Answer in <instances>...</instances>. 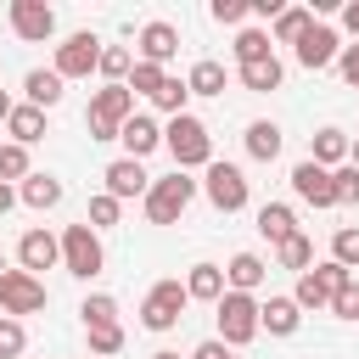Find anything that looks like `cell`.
Returning <instances> with one entry per match:
<instances>
[{
  "instance_id": "obj_1",
  "label": "cell",
  "mask_w": 359,
  "mask_h": 359,
  "mask_svg": "<svg viewBox=\"0 0 359 359\" xmlns=\"http://www.w3.org/2000/svg\"><path fill=\"white\" fill-rule=\"evenodd\" d=\"M163 146L174 151V168H180V174H185V168H208V163H213V135H208V123H202V118H191V112L168 118Z\"/></svg>"
},
{
  "instance_id": "obj_2",
  "label": "cell",
  "mask_w": 359,
  "mask_h": 359,
  "mask_svg": "<svg viewBox=\"0 0 359 359\" xmlns=\"http://www.w3.org/2000/svg\"><path fill=\"white\" fill-rule=\"evenodd\" d=\"M129 118H135V90L129 84H101L90 95V140H118Z\"/></svg>"
},
{
  "instance_id": "obj_3",
  "label": "cell",
  "mask_w": 359,
  "mask_h": 359,
  "mask_svg": "<svg viewBox=\"0 0 359 359\" xmlns=\"http://www.w3.org/2000/svg\"><path fill=\"white\" fill-rule=\"evenodd\" d=\"M213 320H219V342H224V348H247V342L264 331L252 292H224V297L213 303Z\"/></svg>"
},
{
  "instance_id": "obj_4",
  "label": "cell",
  "mask_w": 359,
  "mask_h": 359,
  "mask_svg": "<svg viewBox=\"0 0 359 359\" xmlns=\"http://www.w3.org/2000/svg\"><path fill=\"white\" fill-rule=\"evenodd\" d=\"M348 280H353V269H342L337 258H325V264H314V269H303V275H297L292 303H297V309H331V297H337Z\"/></svg>"
},
{
  "instance_id": "obj_5",
  "label": "cell",
  "mask_w": 359,
  "mask_h": 359,
  "mask_svg": "<svg viewBox=\"0 0 359 359\" xmlns=\"http://www.w3.org/2000/svg\"><path fill=\"white\" fill-rule=\"evenodd\" d=\"M62 264H67V275H79V280H95V275L107 269L101 236H95L90 224H67V230H62Z\"/></svg>"
},
{
  "instance_id": "obj_6",
  "label": "cell",
  "mask_w": 359,
  "mask_h": 359,
  "mask_svg": "<svg viewBox=\"0 0 359 359\" xmlns=\"http://www.w3.org/2000/svg\"><path fill=\"white\" fill-rule=\"evenodd\" d=\"M191 196H196V180H185V174L174 168L168 180H151V191H146V219H151V224H174V219L191 208Z\"/></svg>"
},
{
  "instance_id": "obj_7",
  "label": "cell",
  "mask_w": 359,
  "mask_h": 359,
  "mask_svg": "<svg viewBox=\"0 0 359 359\" xmlns=\"http://www.w3.org/2000/svg\"><path fill=\"white\" fill-rule=\"evenodd\" d=\"M185 303H191L185 280H157V286L146 292V303H140V325H146V331H174L180 314H185Z\"/></svg>"
},
{
  "instance_id": "obj_8",
  "label": "cell",
  "mask_w": 359,
  "mask_h": 359,
  "mask_svg": "<svg viewBox=\"0 0 359 359\" xmlns=\"http://www.w3.org/2000/svg\"><path fill=\"white\" fill-rule=\"evenodd\" d=\"M101 50H107V45H101L90 28H84V34H67V39L56 45V73H62V79H90V73L101 67Z\"/></svg>"
},
{
  "instance_id": "obj_9",
  "label": "cell",
  "mask_w": 359,
  "mask_h": 359,
  "mask_svg": "<svg viewBox=\"0 0 359 359\" xmlns=\"http://www.w3.org/2000/svg\"><path fill=\"white\" fill-rule=\"evenodd\" d=\"M202 191H208V202H213L219 213H241V208H247V174H241L236 163H208Z\"/></svg>"
},
{
  "instance_id": "obj_10",
  "label": "cell",
  "mask_w": 359,
  "mask_h": 359,
  "mask_svg": "<svg viewBox=\"0 0 359 359\" xmlns=\"http://www.w3.org/2000/svg\"><path fill=\"white\" fill-rule=\"evenodd\" d=\"M45 309V280L39 275H28V269H6V280H0V314H39Z\"/></svg>"
},
{
  "instance_id": "obj_11",
  "label": "cell",
  "mask_w": 359,
  "mask_h": 359,
  "mask_svg": "<svg viewBox=\"0 0 359 359\" xmlns=\"http://www.w3.org/2000/svg\"><path fill=\"white\" fill-rule=\"evenodd\" d=\"M292 50H297V62H303L309 73H320V67H331V62L342 56V39H337V28H325V22H309V34H303Z\"/></svg>"
},
{
  "instance_id": "obj_12",
  "label": "cell",
  "mask_w": 359,
  "mask_h": 359,
  "mask_svg": "<svg viewBox=\"0 0 359 359\" xmlns=\"http://www.w3.org/2000/svg\"><path fill=\"white\" fill-rule=\"evenodd\" d=\"M292 191L309 202V208H337V180H331V168H320V163H297L292 168Z\"/></svg>"
},
{
  "instance_id": "obj_13",
  "label": "cell",
  "mask_w": 359,
  "mask_h": 359,
  "mask_svg": "<svg viewBox=\"0 0 359 359\" xmlns=\"http://www.w3.org/2000/svg\"><path fill=\"white\" fill-rule=\"evenodd\" d=\"M11 28H17V39L39 45V39L56 34V11H50L45 0H11Z\"/></svg>"
},
{
  "instance_id": "obj_14",
  "label": "cell",
  "mask_w": 359,
  "mask_h": 359,
  "mask_svg": "<svg viewBox=\"0 0 359 359\" xmlns=\"http://www.w3.org/2000/svg\"><path fill=\"white\" fill-rule=\"evenodd\" d=\"M101 180H107V196H118V202H123V196H146V191H151V174H146L135 157L107 163V174H101Z\"/></svg>"
},
{
  "instance_id": "obj_15",
  "label": "cell",
  "mask_w": 359,
  "mask_h": 359,
  "mask_svg": "<svg viewBox=\"0 0 359 359\" xmlns=\"http://www.w3.org/2000/svg\"><path fill=\"white\" fill-rule=\"evenodd\" d=\"M174 50H180V28L174 22H146L140 28V62H151V67H163V62H174Z\"/></svg>"
},
{
  "instance_id": "obj_16",
  "label": "cell",
  "mask_w": 359,
  "mask_h": 359,
  "mask_svg": "<svg viewBox=\"0 0 359 359\" xmlns=\"http://www.w3.org/2000/svg\"><path fill=\"white\" fill-rule=\"evenodd\" d=\"M17 258H22L28 275H34V269H50V264L62 258V241H56L50 230H28V236L17 241Z\"/></svg>"
},
{
  "instance_id": "obj_17",
  "label": "cell",
  "mask_w": 359,
  "mask_h": 359,
  "mask_svg": "<svg viewBox=\"0 0 359 359\" xmlns=\"http://www.w3.org/2000/svg\"><path fill=\"white\" fill-rule=\"evenodd\" d=\"M118 140H123V151H129V157L140 163L146 151H157V146H163V129H157V118H146V112H135V118L123 123V135H118Z\"/></svg>"
},
{
  "instance_id": "obj_18",
  "label": "cell",
  "mask_w": 359,
  "mask_h": 359,
  "mask_svg": "<svg viewBox=\"0 0 359 359\" xmlns=\"http://www.w3.org/2000/svg\"><path fill=\"white\" fill-rule=\"evenodd\" d=\"M185 292H191L196 303H219V297L230 292V280H224V269H219V264H191V275H185Z\"/></svg>"
},
{
  "instance_id": "obj_19",
  "label": "cell",
  "mask_w": 359,
  "mask_h": 359,
  "mask_svg": "<svg viewBox=\"0 0 359 359\" xmlns=\"http://www.w3.org/2000/svg\"><path fill=\"white\" fill-rule=\"evenodd\" d=\"M297 320H303V309H297L292 297H269V303H258V325H264L269 337H292Z\"/></svg>"
},
{
  "instance_id": "obj_20",
  "label": "cell",
  "mask_w": 359,
  "mask_h": 359,
  "mask_svg": "<svg viewBox=\"0 0 359 359\" xmlns=\"http://www.w3.org/2000/svg\"><path fill=\"white\" fill-rule=\"evenodd\" d=\"M62 84H67V79H62L56 67H34V73L22 79V90H28V107H39V112H45V107H56V101H62Z\"/></svg>"
},
{
  "instance_id": "obj_21",
  "label": "cell",
  "mask_w": 359,
  "mask_h": 359,
  "mask_svg": "<svg viewBox=\"0 0 359 359\" xmlns=\"http://www.w3.org/2000/svg\"><path fill=\"white\" fill-rule=\"evenodd\" d=\"M264 275H269V264H264L258 252H236V258L224 264V280H230V292H252V286H264Z\"/></svg>"
},
{
  "instance_id": "obj_22",
  "label": "cell",
  "mask_w": 359,
  "mask_h": 359,
  "mask_svg": "<svg viewBox=\"0 0 359 359\" xmlns=\"http://www.w3.org/2000/svg\"><path fill=\"white\" fill-rule=\"evenodd\" d=\"M309 163H320V168H342V163H348V135H342V129H320V135L309 140Z\"/></svg>"
},
{
  "instance_id": "obj_23",
  "label": "cell",
  "mask_w": 359,
  "mask_h": 359,
  "mask_svg": "<svg viewBox=\"0 0 359 359\" xmlns=\"http://www.w3.org/2000/svg\"><path fill=\"white\" fill-rule=\"evenodd\" d=\"M258 230L280 247V241H292V236H297V219H292V208H286V202H264V208H258Z\"/></svg>"
},
{
  "instance_id": "obj_24",
  "label": "cell",
  "mask_w": 359,
  "mask_h": 359,
  "mask_svg": "<svg viewBox=\"0 0 359 359\" xmlns=\"http://www.w3.org/2000/svg\"><path fill=\"white\" fill-rule=\"evenodd\" d=\"M280 79H286L280 56H264V62H247V67H241V84H247V90H258V95L280 90Z\"/></svg>"
},
{
  "instance_id": "obj_25",
  "label": "cell",
  "mask_w": 359,
  "mask_h": 359,
  "mask_svg": "<svg viewBox=\"0 0 359 359\" xmlns=\"http://www.w3.org/2000/svg\"><path fill=\"white\" fill-rule=\"evenodd\" d=\"M247 151H252L258 163H275V157H280V123H269V118L247 123Z\"/></svg>"
},
{
  "instance_id": "obj_26",
  "label": "cell",
  "mask_w": 359,
  "mask_h": 359,
  "mask_svg": "<svg viewBox=\"0 0 359 359\" xmlns=\"http://www.w3.org/2000/svg\"><path fill=\"white\" fill-rule=\"evenodd\" d=\"M17 196H22L28 208H39V213H45V208H56V202H62V180H56V174H28Z\"/></svg>"
},
{
  "instance_id": "obj_27",
  "label": "cell",
  "mask_w": 359,
  "mask_h": 359,
  "mask_svg": "<svg viewBox=\"0 0 359 359\" xmlns=\"http://www.w3.org/2000/svg\"><path fill=\"white\" fill-rule=\"evenodd\" d=\"M185 84H191V95H224V62L202 56V62L185 73Z\"/></svg>"
},
{
  "instance_id": "obj_28",
  "label": "cell",
  "mask_w": 359,
  "mask_h": 359,
  "mask_svg": "<svg viewBox=\"0 0 359 359\" xmlns=\"http://www.w3.org/2000/svg\"><path fill=\"white\" fill-rule=\"evenodd\" d=\"M6 129H11V140H17V146H34V140L45 135V112L22 101V107H17L11 118H6Z\"/></svg>"
},
{
  "instance_id": "obj_29",
  "label": "cell",
  "mask_w": 359,
  "mask_h": 359,
  "mask_svg": "<svg viewBox=\"0 0 359 359\" xmlns=\"http://www.w3.org/2000/svg\"><path fill=\"white\" fill-rule=\"evenodd\" d=\"M309 22H314V11H309V6H286V11L275 17V34H269V39H280V45H297V39L309 34Z\"/></svg>"
},
{
  "instance_id": "obj_30",
  "label": "cell",
  "mask_w": 359,
  "mask_h": 359,
  "mask_svg": "<svg viewBox=\"0 0 359 359\" xmlns=\"http://www.w3.org/2000/svg\"><path fill=\"white\" fill-rule=\"evenodd\" d=\"M264 56H275V50H269V34H264V28H241V34H236V62L247 67V62H264Z\"/></svg>"
},
{
  "instance_id": "obj_31",
  "label": "cell",
  "mask_w": 359,
  "mask_h": 359,
  "mask_svg": "<svg viewBox=\"0 0 359 359\" xmlns=\"http://www.w3.org/2000/svg\"><path fill=\"white\" fill-rule=\"evenodd\" d=\"M129 67H135V56H129L123 45H107V50H101V67H95V73H101L107 84H129Z\"/></svg>"
},
{
  "instance_id": "obj_32",
  "label": "cell",
  "mask_w": 359,
  "mask_h": 359,
  "mask_svg": "<svg viewBox=\"0 0 359 359\" xmlns=\"http://www.w3.org/2000/svg\"><path fill=\"white\" fill-rule=\"evenodd\" d=\"M185 101H191V84H185V79H163V90L151 95V107H157V112H168V118H180V112H185Z\"/></svg>"
},
{
  "instance_id": "obj_33",
  "label": "cell",
  "mask_w": 359,
  "mask_h": 359,
  "mask_svg": "<svg viewBox=\"0 0 359 359\" xmlns=\"http://www.w3.org/2000/svg\"><path fill=\"white\" fill-rule=\"evenodd\" d=\"M275 258H280V269H309V264H314V241L297 230L292 241H280V247H275Z\"/></svg>"
},
{
  "instance_id": "obj_34",
  "label": "cell",
  "mask_w": 359,
  "mask_h": 359,
  "mask_svg": "<svg viewBox=\"0 0 359 359\" xmlns=\"http://www.w3.org/2000/svg\"><path fill=\"white\" fill-rule=\"evenodd\" d=\"M331 258H337L342 269H359V224H342V230L331 236Z\"/></svg>"
},
{
  "instance_id": "obj_35",
  "label": "cell",
  "mask_w": 359,
  "mask_h": 359,
  "mask_svg": "<svg viewBox=\"0 0 359 359\" xmlns=\"http://www.w3.org/2000/svg\"><path fill=\"white\" fill-rule=\"evenodd\" d=\"M84 325H118V297H107V292H95V297H84Z\"/></svg>"
},
{
  "instance_id": "obj_36",
  "label": "cell",
  "mask_w": 359,
  "mask_h": 359,
  "mask_svg": "<svg viewBox=\"0 0 359 359\" xmlns=\"http://www.w3.org/2000/svg\"><path fill=\"white\" fill-rule=\"evenodd\" d=\"M28 174H34V168H28V146H17V140L0 146V180L11 185V180H28Z\"/></svg>"
},
{
  "instance_id": "obj_37",
  "label": "cell",
  "mask_w": 359,
  "mask_h": 359,
  "mask_svg": "<svg viewBox=\"0 0 359 359\" xmlns=\"http://www.w3.org/2000/svg\"><path fill=\"white\" fill-rule=\"evenodd\" d=\"M163 79H168V73H163V67H151V62H135V67H129V90H140L146 101L163 90Z\"/></svg>"
},
{
  "instance_id": "obj_38",
  "label": "cell",
  "mask_w": 359,
  "mask_h": 359,
  "mask_svg": "<svg viewBox=\"0 0 359 359\" xmlns=\"http://www.w3.org/2000/svg\"><path fill=\"white\" fill-rule=\"evenodd\" d=\"M22 348H28V331H22V320L0 314V359H17Z\"/></svg>"
},
{
  "instance_id": "obj_39",
  "label": "cell",
  "mask_w": 359,
  "mask_h": 359,
  "mask_svg": "<svg viewBox=\"0 0 359 359\" xmlns=\"http://www.w3.org/2000/svg\"><path fill=\"white\" fill-rule=\"evenodd\" d=\"M118 213H123V202L118 196H90V230H107V224H118Z\"/></svg>"
},
{
  "instance_id": "obj_40",
  "label": "cell",
  "mask_w": 359,
  "mask_h": 359,
  "mask_svg": "<svg viewBox=\"0 0 359 359\" xmlns=\"http://www.w3.org/2000/svg\"><path fill=\"white\" fill-rule=\"evenodd\" d=\"M118 348H123V325H90V353L95 359H107Z\"/></svg>"
},
{
  "instance_id": "obj_41",
  "label": "cell",
  "mask_w": 359,
  "mask_h": 359,
  "mask_svg": "<svg viewBox=\"0 0 359 359\" xmlns=\"http://www.w3.org/2000/svg\"><path fill=\"white\" fill-rule=\"evenodd\" d=\"M331 180H337V208H353L359 202V168L342 163V168H331Z\"/></svg>"
},
{
  "instance_id": "obj_42",
  "label": "cell",
  "mask_w": 359,
  "mask_h": 359,
  "mask_svg": "<svg viewBox=\"0 0 359 359\" xmlns=\"http://www.w3.org/2000/svg\"><path fill=\"white\" fill-rule=\"evenodd\" d=\"M208 11H213V22H224V28H236V22H247V17H252V6H247V0H213Z\"/></svg>"
},
{
  "instance_id": "obj_43",
  "label": "cell",
  "mask_w": 359,
  "mask_h": 359,
  "mask_svg": "<svg viewBox=\"0 0 359 359\" xmlns=\"http://www.w3.org/2000/svg\"><path fill=\"white\" fill-rule=\"evenodd\" d=\"M331 314H337V320H359V280H348V286L331 297Z\"/></svg>"
},
{
  "instance_id": "obj_44",
  "label": "cell",
  "mask_w": 359,
  "mask_h": 359,
  "mask_svg": "<svg viewBox=\"0 0 359 359\" xmlns=\"http://www.w3.org/2000/svg\"><path fill=\"white\" fill-rule=\"evenodd\" d=\"M337 73H342L348 84H359V45H342V56H337Z\"/></svg>"
},
{
  "instance_id": "obj_45",
  "label": "cell",
  "mask_w": 359,
  "mask_h": 359,
  "mask_svg": "<svg viewBox=\"0 0 359 359\" xmlns=\"http://www.w3.org/2000/svg\"><path fill=\"white\" fill-rule=\"evenodd\" d=\"M191 359H241V353H236V348H224L219 337H208V342H196V353H191Z\"/></svg>"
},
{
  "instance_id": "obj_46",
  "label": "cell",
  "mask_w": 359,
  "mask_h": 359,
  "mask_svg": "<svg viewBox=\"0 0 359 359\" xmlns=\"http://www.w3.org/2000/svg\"><path fill=\"white\" fill-rule=\"evenodd\" d=\"M342 28L359 39V0H348V6H342Z\"/></svg>"
},
{
  "instance_id": "obj_47",
  "label": "cell",
  "mask_w": 359,
  "mask_h": 359,
  "mask_svg": "<svg viewBox=\"0 0 359 359\" xmlns=\"http://www.w3.org/2000/svg\"><path fill=\"white\" fill-rule=\"evenodd\" d=\"M11 202H17V191H11V185H6V180H0V213H6V208H11Z\"/></svg>"
},
{
  "instance_id": "obj_48",
  "label": "cell",
  "mask_w": 359,
  "mask_h": 359,
  "mask_svg": "<svg viewBox=\"0 0 359 359\" xmlns=\"http://www.w3.org/2000/svg\"><path fill=\"white\" fill-rule=\"evenodd\" d=\"M11 112H17V101H11V95H6V90H0V123H6V118H11Z\"/></svg>"
},
{
  "instance_id": "obj_49",
  "label": "cell",
  "mask_w": 359,
  "mask_h": 359,
  "mask_svg": "<svg viewBox=\"0 0 359 359\" xmlns=\"http://www.w3.org/2000/svg\"><path fill=\"white\" fill-rule=\"evenodd\" d=\"M151 359H180V353H168V348H163V353H151Z\"/></svg>"
},
{
  "instance_id": "obj_50",
  "label": "cell",
  "mask_w": 359,
  "mask_h": 359,
  "mask_svg": "<svg viewBox=\"0 0 359 359\" xmlns=\"http://www.w3.org/2000/svg\"><path fill=\"white\" fill-rule=\"evenodd\" d=\"M0 280H6V258H0Z\"/></svg>"
}]
</instances>
